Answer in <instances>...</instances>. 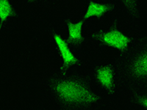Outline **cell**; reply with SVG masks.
Returning <instances> with one entry per match:
<instances>
[{"instance_id": "obj_1", "label": "cell", "mask_w": 147, "mask_h": 110, "mask_svg": "<svg viewBox=\"0 0 147 110\" xmlns=\"http://www.w3.org/2000/svg\"><path fill=\"white\" fill-rule=\"evenodd\" d=\"M60 110H90L101 98L88 84L73 78H62L48 84Z\"/></svg>"}, {"instance_id": "obj_9", "label": "cell", "mask_w": 147, "mask_h": 110, "mask_svg": "<svg viewBox=\"0 0 147 110\" xmlns=\"http://www.w3.org/2000/svg\"><path fill=\"white\" fill-rule=\"evenodd\" d=\"M138 102L146 109H147V97H140L138 99Z\"/></svg>"}, {"instance_id": "obj_6", "label": "cell", "mask_w": 147, "mask_h": 110, "mask_svg": "<svg viewBox=\"0 0 147 110\" xmlns=\"http://www.w3.org/2000/svg\"><path fill=\"white\" fill-rule=\"evenodd\" d=\"M82 21L76 23L69 22L68 24L69 40L70 42H80L82 40Z\"/></svg>"}, {"instance_id": "obj_7", "label": "cell", "mask_w": 147, "mask_h": 110, "mask_svg": "<svg viewBox=\"0 0 147 110\" xmlns=\"http://www.w3.org/2000/svg\"><path fill=\"white\" fill-rule=\"evenodd\" d=\"M14 14L15 10L11 2L7 0H0V32L5 21Z\"/></svg>"}, {"instance_id": "obj_2", "label": "cell", "mask_w": 147, "mask_h": 110, "mask_svg": "<svg viewBox=\"0 0 147 110\" xmlns=\"http://www.w3.org/2000/svg\"><path fill=\"white\" fill-rule=\"evenodd\" d=\"M100 40L107 45L119 50H125L129 44V39L119 30H110L100 36Z\"/></svg>"}, {"instance_id": "obj_4", "label": "cell", "mask_w": 147, "mask_h": 110, "mask_svg": "<svg viewBox=\"0 0 147 110\" xmlns=\"http://www.w3.org/2000/svg\"><path fill=\"white\" fill-rule=\"evenodd\" d=\"M54 39H55V43L58 48L59 52L62 57L63 66L68 67L71 64L76 63L77 62V58L70 50L67 42L62 37H60L57 34L54 35Z\"/></svg>"}, {"instance_id": "obj_5", "label": "cell", "mask_w": 147, "mask_h": 110, "mask_svg": "<svg viewBox=\"0 0 147 110\" xmlns=\"http://www.w3.org/2000/svg\"><path fill=\"white\" fill-rule=\"evenodd\" d=\"M110 9V7H109L108 5L97 3V2H90L88 5L87 10L85 12L84 18L88 19L90 17L101 16V15L105 13L106 12L109 11Z\"/></svg>"}, {"instance_id": "obj_3", "label": "cell", "mask_w": 147, "mask_h": 110, "mask_svg": "<svg viewBox=\"0 0 147 110\" xmlns=\"http://www.w3.org/2000/svg\"><path fill=\"white\" fill-rule=\"evenodd\" d=\"M96 77L98 84L101 87L110 94L115 91L114 73L110 66H103L99 68L96 73Z\"/></svg>"}, {"instance_id": "obj_8", "label": "cell", "mask_w": 147, "mask_h": 110, "mask_svg": "<svg viewBox=\"0 0 147 110\" xmlns=\"http://www.w3.org/2000/svg\"><path fill=\"white\" fill-rule=\"evenodd\" d=\"M133 73L137 76H147V52L141 55L134 63Z\"/></svg>"}]
</instances>
